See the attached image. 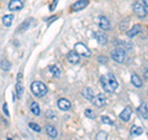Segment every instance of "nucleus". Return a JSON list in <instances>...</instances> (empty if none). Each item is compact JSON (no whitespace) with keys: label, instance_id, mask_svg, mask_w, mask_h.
Here are the masks:
<instances>
[{"label":"nucleus","instance_id":"obj_6","mask_svg":"<svg viewBox=\"0 0 148 140\" xmlns=\"http://www.w3.org/2000/svg\"><path fill=\"white\" fill-rule=\"evenodd\" d=\"M91 103L95 104L96 107H103L106 104V97L103 94V93H99V94H96L94 98H92Z\"/></svg>","mask_w":148,"mask_h":140},{"label":"nucleus","instance_id":"obj_35","mask_svg":"<svg viewBox=\"0 0 148 140\" xmlns=\"http://www.w3.org/2000/svg\"><path fill=\"white\" fill-rule=\"evenodd\" d=\"M98 60L100 63H108V57H105V56H99Z\"/></svg>","mask_w":148,"mask_h":140},{"label":"nucleus","instance_id":"obj_7","mask_svg":"<svg viewBox=\"0 0 148 140\" xmlns=\"http://www.w3.org/2000/svg\"><path fill=\"white\" fill-rule=\"evenodd\" d=\"M24 8V1L22 0H11L9 3V10L11 11H18Z\"/></svg>","mask_w":148,"mask_h":140},{"label":"nucleus","instance_id":"obj_9","mask_svg":"<svg viewBox=\"0 0 148 140\" xmlns=\"http://www.w3.org/2000/svg\"><path fill=\"white\" fill-rule=\"evenodd\" d=\"M133 11H135V14H136V15H137L138 17H145V16L147 15L146 10L143 9L142 4H141L140 1H137V3L133 4Z\"/></svg>","mask_w":148,"mask_h":140},{"label":"nucleus","instance_id":"obj_31","mask_svg":"<svg viewBox=\"0 0 148 140\" xmlns=\"http://www.w3.org/2000/svg\"><path fill=\"white\" fill-rule=\"evenodd\" d=\"M46 116H47V118H49V119H56V118H57V116H56V114L53 113L52 110H48L47 113H46Z\"/></svg>","mask_w":148,"mask_h":140},{"label":"nucleus","instance_id":"obj_8","mask_svg":"<svg viewBox=\"0 0 148 140\" xmlns=\"http://www.w3.org/2000/svg\"><path fill=\"white\" fill-rule=\"evenodd\" d=\"M114 45L116 46L117 49H121L123 51H127V50H131L133 47V45L131 42H127V41H121V40H115L114 41Z\"/></svg>","mask_w":148,"mask_h":140},{"label":"nucleus","instance_id":"obj_10","mask_svg":"<svg viewBox=\"0 0 148 140\" xmlns=\"http://www.w3.org/2000/svg\"><path fill=\"white\" fill-rule=\"evenodd\" d=\"M94 37L96 39V41L100 44V45H105L108 44V36H106L105 32L101 30V31H96L94 32Z\"/></svg>","mask_w":148,"mask_h":140},{"label":"nucleus","instance_id":"obj_1","mask_svg":"<svg viewBox=\"0 0 148 140\" xmlns=\"http://www.w3.org/2000/svg\"><path fill=\"white\" fill-rule=\"evenodd\" d=\"M100 83H101L103 89L108 93H112L114 91H116L117 87H119L116 77H115L112 73H108L106 76H103L100 78Z\"/></svg>","mask_w":148,"mask_h":140},{"label":"nucleus","instance_id":"obj_30","mask_svg":"<svg viewBox=\"0 0 148 140\" xmlns=\"http://www.w3.org/2000/svg\"><path fill=\"white\" fill-rule=\"evenodd\" d=\"M29 24H30V21H26V22H24V24H21V26L17 29V31H18V32H22L24 30H26L27 26H29Z\"/></svg>","mask_w":148,"mask_h":140},{"label":"nucleus","instance_id":"obj_11","mask_svg":"<svg viewBox=\"0 0 148 140\" xmlns=\"http://www.w3.org/2000/svg\"><path fill=\"white\" fill-rule=\"evenodd\" d=\"M71 102H69L68 99H66V98H61V99H58V108L61 110H69L71 109Z\"/></svg>","mask_w":148,"mask_h":140},{"label":"nucleus","instance_id":"obj_28","mask_svg":"<svg viewBox=\"0 0 148 140\" xmlns=\"http://www.w3.org/2000/svg\"><path fill=\"white\" fill-rule=\"evenodd\" d=\"M101 122H103L104 124H109V125H111V124H112L114 122H112V120H111L110 118H109V116H101Z\"/></svg>","mask_w":148,"mask_h":140},{"label":"nucleus","instance_id":"obj_25","mask_svg":"<svg viewBox=\"0 0 148 140\" xmlns=\"http://www.w3.org/2000/svg\"><path fill=\"white\" fill-rule=\"evenodd\" d=\"M131 134L132 135H141V134H143V129L141 128V127H136V125H133V127L131 128Z\"/></svg>","mask_w":148,"mask_h":140},{"label":"nucleus","instance_id":"obj_22","mask_svg":"<svg viewBox=\"0 0 148 140\" xmlns=\"http://www.w3.org/2000/svg\"><path fill=\"white\" fill-rule=\"evenodd\" d=\"M14 21V15H5L3 17V24L5 26H11Z\"/></svg>","mask_w":148,"mask_h":140},{"label":"nucleus","instance_id":"obj_17","mask_svg":"<svg viewBox=\"0 0 148 140\" xmlns=\"http://www.w3.org/2000/svg\"><path fill=\"white\" fill-rule=\"evenodd\" d=\"M82 96L85 98V99H88V100H92V98H94V92H92V89L91 88H89V87H86V88H84V89L82 91Z\"/></svg>","mask_w":148,"mask_h":140},{"label":"nucleus","instance_id":"obj_15","mask_svg":"<svg viewBox=\"0 0 148 140\" xmlns=\"http://www.w3.org/2000/svg\"><path fill=\"white\" fill-rule=\"evenodd\" d=\"M141 30H142V26H141V25H138V24L133 25V26L131 27V29H130V30L127 31V36H128V37H135L136 35L140 34Z\"/></svg>","mask_w":148,"mask_h":140},{"label":"nucleus","instance_id":"obj_32","mask_svg":"<svg viewBox=\"0 0 148 140\" xmlns=\"http://www.w3.org/2000/svg\"><path fill=\"white\" fill-rule=\"evenodd\" d=\"M141 4H142L143 9L146 10V12L148 14V0H141Z\"/></svg>","mask_w":148,"mask_h":140},{"label":"nucleus","instance_id":"obj_33","mask_svg":"<svg viewBox=\"0 0 148 140\" xmlns=\"http://www.w3.org/2000/svg\"><path fill=\"white\" fill-rule=\"evenodd\" d=\"M57 5H58V0H54V1H53L52 4H51V5H49V10H51V11H53L54 9L57 8Z\"/></svg>","mask_w":148,"mask_h":140},{"label":"nucleus","instance_id":"obj_5","mask_svg":"<svg viewBox=\"0 0 148 140\" xmlns=\"http://www.w3.org/2000/svg\"><path fill=\"white\" fill-rule=\"evenodd\" d=\"M88 4H89V0H78V1H75L71 6V10L72 11H80L88 6Z\"/></svg>","mask_w":148,"mask_h":140},{"label":"nucleus","instance_id":"obj_21","mask_svg":"<svg viewBox=\"0 0 148 140\" xmlns=\"http://www.w3.org/2000/svg\"><path fill=\"white\" fill-rule=\"evenodd\" d=\"M15 93H16V97H17V98H21V97H22V93H24V87H22L21 82H17V83H16Z\"/></svg>","mask_w":148,"mask_h":140},{"label":"nucleus","instance_id":"obj_38","mask_svg":"<svg viewBox=\"0 0 148 140\" xmlns=\"http://www.w3.org/2000/svg\"><path fill=\"white\" fill-rule=\"evenodd\" d=\"M8 140H12V139H10V138H9V139H8Z\"/></svg>","mask_w":148,"mask_h":140},{"label":"nucleus","instance_id":"obj_12","mask_svg":"<svg viewBox=\"0 0 148 140\" xmlns=\"http://www.w3.org/2000/svg\"><path fill=\"white\" fill-rule=\"evenodd\" d=\"M99 26H100V29L103 30V31L109 30L110 29V21H109V19L105 17V16H100L99 17Z\"/></svg>","mask_w":148,"mask_h":140},{"label":"nucleus","instance_id":"obj_27","mask_svg":"<svg viewBox=\"0 0 148 140\" xmlns=\"http://www.w3.org/2000/svg\"><path fill=\"white\" fill-rule=\"evenodd\" d=\"M96 140H108V134L105 132H99L96 135Z\"/></svg>","mask_w":148,"mask_h":140},{"label":"nucleus","instance_id":"obj_23","mask_svg":"<svg viewBox=\"0 0 148 140\" xmlns=\"http://www.w3.org/2000/svg\"><path fill=\"white\" fill-rule=\"evenodd\" d=\"M49 71H51V73H52L54 77H59V76H61V68H59L57 64H54V66H51L49 67Z\"/></svg>","mask_w":148,"mask_h":140},{"label":"nucleus","instance_id":"obj_4","mask_svg":"<svg viewBox=\"0 0 148 140\" xmlns=\"http://www.w3.org/2000/svg\"><path fill=\"white\" fill-rule=\"evenodd\" d=\"M74 51H75L78 55L84 56V57H90V56H91V51L88 49L84 44H82V42L75 44V46H74Z\"/></svg>","mask_w":148,"mask_h":140},{"label":"nucleus","instance_id":"obj_26","mask_svg":"<svg viewBox=\"0 0 148 140\" xmlns=\"http://www.w3.org/2000/svg\"><path fill=\"white\" fill-rule=\"evenodd\" d=\"M29 127L32 129V130H34V132H36V133H40L41 132V127H40V125L38 124H36V123H29Z\"/></svg>","mask_w":148,"mask_h":140},{"label":"nucleus","instance_id":"obj_18","mask_svg":"<svg viewBox=\"0 0 148 140\" xmlns=\"http://www.w3.org/2000/svg\"><path fill=\"white\" fill-rule=\"evenodd\" d=\"M138 113H140V115L142 116L143 119H148V107L146 103H143L141 104L140 107H138Z\"/></svg>","mask_w":148,"mask_h":140},{"label":"nucleus","instance_id":"obj_34","mask_svg":"<svg viewBox=\"0 0 148 140\" xmlns=\"http://www.w3.org/2000/svg\"><path fill=\"white\" fill-rule=\"evenodd\" d=\"M3 112H4V114H5L6 116L10 115V113H9V110H8V104H6V103L3 104Z\"/></svg>","mask_w":148,"mask_h":140},{"label":"nucleus","instance_id":"obj_20","mask_svg":"<svg viewBox=\"0 0 148 140\" xmlns=\"http://www.w3.org/2000/svg\"><path fill=\"white\" fill-rule=\"evenodd\" d=\"M31 112H32V114H35V115H40L41 114V109H40L38 103L32 102L31 103Z\"/></svg>","mask_w":148,"mask_h":140},{"label":"nucleus","instance_id":"obj_24","mask_svg":"<svg viewBox=\"0 0 148 140\" xmlns=\"http://www.w3.org/2000/svg\"><path fill=\"white\" fill-rule=\"evenodd\" d=\"M0 67H1V69H3L4 72H8V71H10L11 64H10V62H9L8 60H3V61H1V64H0Z\"/></svg>","mask_w":148,"mask_h":140},{"label":"nucleus","instance_id":"obj_13","mask_svg":"<svg viewBox=\"0 0 148 140\" xmlns=\"http://www.w3.org/2000/svg\"><path fill=\"white\" fill-rule=\"evenodd\" d=\"M131 114H132V110L130 107H126L121 113H120V119L123 120V122H128L130 118H131Z\"/></svg>","mask_w":148,"mask_h":140},{"label":"nucleus","instance_id":"obj_2","mask_svg":"<svg viewBox=\"0 0 148 140\" xmlns=\"http://www.w3.org/2000/svg\"><path fill=\"white\" fill-rule=\"evenodd\" d=\"M31 92L32 94H35L36 97H43L47 94V87H46L45 83L40 82V81H35L31 83Z\"/></svg>","mask_w":148,"mask_h":140},{"label":"nucleus","instance_id":"obj_3","mask_svg":"<svg viewBox=\"0 0 148 140\" xmlns=\"http://www.w3.org/2000/svg\"><path fill=\"white\" fill-rule=\"evenodd\" d=\"M111 57H112V60L115 62L117 63H123L125 61H126L127 56H126V51H123L121 49H115L112 52H111Z\"/></svg>","mask_w":148,"mask_h":140},{"label":"nucleus","instance_id":"obj_19","mask_svg":"<svg viewBox=\"0 0 148 140\" xmlns=\"http://www.w3.org/2000/svg\"><path fill=\"white\" fill-rule=\"evenodd\" d=\"M131 82H132V85L135 87H137V88L142 87V79H141V77L138 76V74H132L131 76Z\"/></svg>","mask_w":148,"mask_h":140},{"label":"nucleus","instance_id":"obj_14","mask_svg":"<svg viewBox=\"0 0 148 140\" xmlns=\"http://www.w3.org/2000/svg\"><path fill=\"white\" fill-rule=\"evenodd\" d=\"M67 60L69 63H78L79 62V55H78L75 51H69L68 55H67Z\"/></svg>","mask_w":148,"mask_h":140},{"label":"nucleus","instance_id":"obj_29","mask_svg":"<svg viewBox=\"0 0 148 140\" xmlns=\"http://www.w3.org/2000/svg\"><path fill=\"white\" fill-rule=\"evenodd\" d=\"M85 115L88 116V118H91V119L95 118V113H94V110H91V109H86L85 110Z\"/></svg>","mask_w":148,"mask_h":140},{"label":"nucleus","instance_id":"obj_37","mask_svg":"<svg viewBox=\"0 0 148 140\" xmlns=\"http://www.w3.org/2000/svg\"><path fill=\"white\" fill-rule=\"evenodd\" d=\"M143 73H145V77H146V79H148V68H143Z\"/></svg>","mask_w":148,"mask_h":140},{"label":"nucleus","instance_id":"obj_16","mask_svg":"<svg viewBox=\"0 0 148 140\" xmlns=\"http://www.w3.org/2000/svg\"><path fill=\"white\" fill-rule=\"evenodd\" d=\"M45 129H46V133L48 134V137L49 138H52V139H54V138H57V135H58V132H57V129H56L53 125H51V124H47L45 127Z\"/></svg>","mask_w":148,"mask_h":140},{"label":"nucleus","instance_id":"obj_36","mask_svg":"<svg viewBox=\"0 0 148 140\" xmlns=\"http://www.w3.org/2000/svg\"><path fill=\"white\" fill-rule=\"evenodd\" d=\"M127 24H128V19H126V20H125V22H121V25H120L121 30H122V29H126V27H127Z\"/></svg>","mask_w":148,"mask_h":140}]
</instances>
